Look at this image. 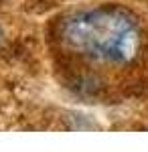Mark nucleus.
<instances>
[{"label": "nucleus", "mask_w": 148, "mask_h": 152, "mask_svg": "<svg viewBox=\"0 0 148 152\" xmlns=\"http://www.w3.org/2000/svg\"><path fill=\"white\" fill-rule=\"evenodd\" d=\"M2 39H4V33H2V26H0V43H2Z\"/></svg>", "instance_id": "obj_2"}, {"label": "nucleus", "mask_w": 148, "mask_h": 152, "mask_svg": "<svg viewBox=\"0 0 148 152\" xmlns=\"http://www.w3.org/2000/svg\"><path fill=\"white\" fill-rule=\"evenodd\" d=\"M61 43L67 53L100 67H126L144 47L140 24L118 8H83L61 23Z\"/></svg>", "instance_id": "obj_1"}]
</instances>
